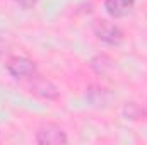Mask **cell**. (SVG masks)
I'll return each instance as SVG.
<instances>
[{
  "label": "cell",
  "mask_w": 147,
  "mask_h": 145,
  "mask_svg": "<svg viewBox=\"0 0 147 145\" xmlns=\"http://www.w3.org/2000/svg\"><path fill=\"white\" fill-rule=\"evenodd\" d=\"M36 142L41 145H60L67 144L69 138L65 135V132L53 123H45L38 128L36 132Z\"/></svg>",
  "instance_id": "1"
},
{
  "label": "cell",
  "mask_w": 147,
  "mask_h": 145,
  "mask_svg": "<svg viewBox=\"0 0 147 145\" xmlns=\"http://www.w3.org/2000/svg\"><path fill=\"white\" fill-rule=\"evenodd\" d=\"M7 72L14 79H29L34 73H38L36 63L26 56H12L7 62Z\"/></svg>",
  "instance_id": "2"
},
{
  "label": "cell",
  "mask_w": 147,
  "mask_h": 145,
  "mask_svg": "<svg viewBox=\"0 0 147 145\" xmlns=\"http://www.w3.org/2000/svg\"><path fill=\"white\" fill-rule=\"evenodd\" d=\"M94 33L96 36L99 38L101 41L108 43V44H118L121 39H123V33L121 29L108 21H96L94 24Z\"/></svg>",
  "instance_id": "3"
},
{
  "label": "cell",
  "mask_w": 147,
  "mask_h": 145,
  "mask_svg": "<svg viewBox=\"0 0 147 145\" xmlns=\"http://www.w3.org/2000/svg\"><path fill=\"white\" fill-rule=\"evenodd\" d=\"M33 82H31V91L38 94V96H41V97H45V99H57L58 97V91H57V87L51 84V82H48L46 79H41L38 73H34L33 77H29Z\"/></svg>",
  "instance_id": "4"
},
{
  "label": "cell",
  "mask_w": 147,
  "mask_h": 145,
  "mask_svg": "<svg viewBox=\"0 0 147 145\" xmlns=\"http://www.w3.org/2000/svg\"><path fill=\"white\" fill-rule=\"evenodd\" d=\"M135 0H105V9L111 17L118 19V17H125L132 7H134Z\"/></svg>",
  "instance_id": "5"
},
{
  "label": "cell",
  "mask_w": 147,
  "mask_h": 145,
  "mask_svg": "<svg viewBox=\"0 0 147 145\" xmlns=\"http://www.w3.org/2000/svg\"><path fill=\"white\" fill-rule=\"evenodd\" d=\"M17 5H21V7H24V9H31L33 5H36L38 0H14Z\"/></svg>",
  "instance_id": "6"
},
{
  "label": "cell",
  "mask_w": 147,
  "mask_h": 145,
  "mask_svg": "<svg viewBox=\"0 0 147 145\" xmlns=\"http://www.w3.org/2000/svg\"><path fill=\"white\" fill-rule=\"evenodd\" d=\"M0 53H2V46H0Z\"/></svg>",
  "instance_id": "7"
}]
</instances>
